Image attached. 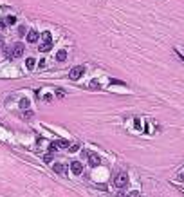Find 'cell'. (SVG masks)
I'll list each match as a JSON object with an SVG mask.
<instances>
[{"label":"cell","instance_id":"1","mask_svg":"<svg viewBox=\"0 0 184 197\" xmlns=\"http://www.w3.org/2000/svg\"><path fill=\"white\" fill-rule=\"evenodd\" d=\"M83 72H85V67H83V65H76V67L70 69L69 78H70V80H80V78L83 76Z\"/></svg>","mask_w":184,"mask_h":197},{"label":"cell","instance_id":"2","mask_svg":"<svg viewBox=\"0 0 184 197\" xmlns=\"http://www.w3.org/2000/svg\"><path fill=\"white\" fill-rule=\"evenodd\" d=\"M114 184L117 186V188H123V186H126V184H128V175H126V174H123V172H121V174H117V175H116V179H114Z\"/></svg>","mask_w":184,"mask_h":197},{"label":"cell","instance_id":"3","mask_svg":"<svg viewBox=\"0 0 184 197\" xmlns=\"http://www.w3.org/2000/svg\"><path fill=\"white\" fill-rule=\"evenodd\" d=\"M11 49H13V58H18V56L24 54V49H25V47H24V44H20V42H18V44H15Z\"/></svg>","mask_w":184,"mask_h":197},{"label":"cell","instance_id":"4","mask_svg":"<svg viewBox=\"0 0 184 197\" xmlns=\"http://www.w3.org/2000/svg\"><path fill=\"white\" fill-rule=\"evenodd\" d=\"M70 170H72L74 175H80V174L83 172V165H81L80 161H72V163H70Z\"/></svg>","mask_w":184,"mask_h":197},{"label":"cell","instance_id":"5","mask_svg":"<svg viewBox=\"0 0 184 197\" xmlns=\"http://www.w3.org/2000/svg\"><path fill=\"white\" fill-rule=\"evenodd\" d=\"M99 163H101L99 155H97V154H92V152H89V165H90V167H99Z\"/></svg>","mask_w":184,"mask_h":197},{"label":"cell","instance_id":"6","mask_svg":"<svg viewBox=\"0 0 184 197\" xmlns=\"http://www.w3.org/2000/svg\"><path fill=\"white\" fill-rule=\"evenodd\" d=\"M38 36H40V35L36 33V31H35V29H31L29 33H27V42H29V44H35V42H38Z\"/></svg>","mask_w":184,"mask_h":197},{"label":"cell","instance_id":"7","mask_svg":"<svg viewBox=\"0 0 184 197\" xmlns=\"http://www.w3.org/2000/svg\"><path fill=\"white\" fill-rule=\"evenodd\" d=\"M51 47H52V42H42V44H40V51H42V53H47V51H51Z\"/></svg>","mask_w":184,"mask_h":197},{"label":"cell","instance_id":"8","mask_svg":"<svg viewBox=\"0 0 184 197\" xmlns=\"http://www.w3.org/2000/svg\"><path fill=\"white\" fill-rule=\"evenodd\" d=\"M35 65H36L35 58H27V60H25V67H27L29 71H32V69H35Z\"/></svg>","mask_w":184,"mask_h":197},{"label":"cell","instance_id":"9","mask_svg":"<svg viewBox=\"0 0 184 197\" xmlns=\"http://www.w3.org/2000/svg\"><path fill=\"white\" fill-rule=\"evenodd\" d=\"M65 58H67V51H58L56 60H58V61H65Z\"/></svg>","mask_w":184,"mask_h":197},{"label":"cell","instance_id":"10","mask_svg":"<svg viewBox=\"0 0 184 197\" xmlns=\"http://www.w3.org/2000/svg\"><path fill=\"white\" fill-rule=\"evenodd\" d=\"M56 145H58V148H69L70 145H69V141H65V139H60V141H56Z\"/></svg>","mask_w":184,"mask_h":197},{"label":"cell","instance_id":"11","mask_svg":"<svg viewBox=\"0 0 184 197\" xmlns=\"http://www.w3.org/2000/svg\"><path fill=\"white\" fill-rule=\"evenodd\" d=\"M52 168H54V172H58V174H63V170H65L61 163H54V165H52Z\"/></svg>","mask_w":184,"mask_h":197},{"label":"cell","instance_id":"12","mask_svg":"<svg viewBox=\"0 0 184 197\" xmlns=\"http://www.w3.org/2000/svg\"><path fill=\"white\" fill-rule=\"evenodd\" d=\"M42 42H52V38H51V33H49V31L42 33Z\"/></svg>","mask_w":184,"mask_h":197},{"label":"cell","instance_id":"13","mask_svg":"<svg viewBox=\"0 0 184 197\" xmlns=\"http://www.w3.org/2000/svg\"><path fill=\"white\" fill-rule=\"evenodd\" d=\"M27 107H29V100H25V98L20 100V109H27Z\"/></svg>","mask_w":184,"mask_h":197},{"label":"cell","instance_id":"14","mask_svg":"<svg viewBox=\"0 0 184 197\" xmlns=\"http://www.w3.org/2000/svg\"><path fill=\"white\" fill-rule=\"evenodd\" d=\"M6 24H9V25L16 24V18H15V16H7V18H6Z\"/></svg>","mask_w":184,"mask_h":197},{"label":"cell","instance_id":"15","mask_svg":"<svg viewBox=\"0 0 184 197\" xmlns=\"http://www.w3.org/2000/svg\"><path fill=\"white\" fill-rule=\"evenodd\" d=\"M76 150H80V145L78 143H74V145H70V147H69V152H76Z\"/></svg>","mask_w":184,"mask_h":197},{"label":"cell","instance_id":"16","mask_svg":"<svg viewBox=\"0 0 184 197\" xmlns=\"http://www.w3.org/2000/svg\"><path fill=\"white\" fill-rule=\"evenodd\" d=\"M43 161H45V163H51V161H52V154H51V152L45 154V155H43Z\"/></svg>","mask_w":184,"mask_h":197},{"label":"cell","instance_id":"17","mask_svg":"<svg viewBox=\"0 0 184 197\" xmlns=\"http://www.w3.org/2000/svg\"><path fill=\"white\" fill-rule=\"evenodd\" d=\"M110 83H116V85H125L121 80H110Z\"/></svg>","mask_w":184,"mask_h":197},{"label":"cell","instance_id":"18","mask_svg":"<svg viewBox=\"0 0 184 197\" xmlns=\"http://www.w3.org/2000/svg\"><path fill=\"white\" fill-rule=\"evenodd\" d=\"M139 195H141L139 192H130V193H128L126 197H139Z\"/></svg>","mask_w":184,"mask_h":197},{"label":"cell","instance_id":"19","mask_svg":"<svg viewBox=\"0 0 184 197\" xmlns=\"http://www.w3.org/2000/svg\"><path fill=\"white\" fill-rule=\"evenodd\" d=\"M56 94H58V98H63V96H65V92H63L61 89H58V90H56Z\"/></svg>","mask_w":184,"mask_h":197},{"label":"cell","instance_id":"20","mask_svg":"<svg viewBox=\"0 0 184 197\" xmlns=\"http://www.w3.org/2000/svg\"><path fill=\"white\" fill-rule=\"evenodd\" d=\"M7 24H6V20H2V18H0V29H4Z\"/></svg>","mask_w":184,"mask_h":197},{"label":"cell","instance_id":"21","mask_svg":"<svg viewBox=\"0 0 184 197\" xmlns=\"http://www.w3.org/2000/svg\"><path fill=\"white\" fill-rule=\"evenodd\" d=\"M179 181H182V183H184V174H180V175H179Z\"/></svg>","mask_w":184,"mask_h":197},{"label":"cell","instance_id":"22","mask_svg":"<svg viewBox=\"0 0 184 197\" xmlns=\"http://www.w3.org/2000/svg\"><path fill=\"white\" fill-rule=\"evenodd\" d=\"M0 47H4V40H2V36H0Z\"/></svg>","mask_w":184,"mask_h":197}]
</instances>
